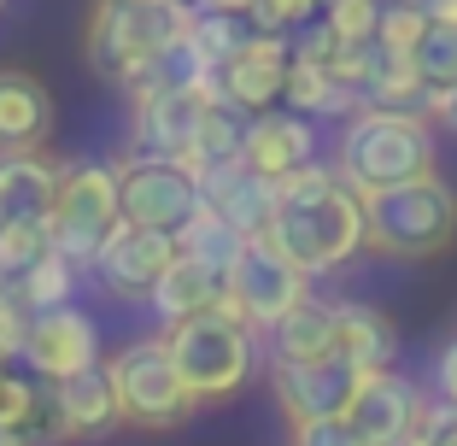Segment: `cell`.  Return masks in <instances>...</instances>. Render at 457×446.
Listing matches in <instances>:
<instances>
[{"mask_svg": "<svg viewBox=\"0 0 457 446\" xmlns=\"http://www.w3.org/2000/svg\"><path fill=\"white\" fill-rule=\"evenodd\" d=\"M264 241L294 258L311 282L340 276L363 258V194H352L328 159L305 164L287 182H276V217Z\"/></svg>", "mask_w": 457, "mask_h": 446, "instance_id": "6da1fadb", "label": "cell"}, {"mask_svg": "<svg viewBox=\"0 0 457 446\" xmlns=\"http://www.w3.org/2000/svg\"><path fill=\"white\" fill-rule=\"evenodd\" d=\"M335 176L352 194H381L399 182L440 171V130L422 112H387V106H358L352 118H340L335 153H328Z\"/></svg>", "mask_w": 457, "mask_h": 446, "instance_id": "7a4b0ae2", "label": "cell"}, {"mask_svg": "<svg viewBox=\"0 0 457 446\" xmlns=\"http://www.w3.org/2000/svg\"><path fill=\"white\" fill-rule=\"evenodd\" d=\"M452 241H457V189L440 171L363 200V253L417 265V258H440Z\"/></svg>", "mask_w": 457, "mask_h": 446, "instance_id": "3957f363", "label": "cell"}, {"mask_svg": "<svg viewBox=\"0 0 457 446\" xmlns=\"http://www.w3.org/2000/svg\"><path fill=\"white\" fill-rule=\"evenodd\" d=\"M106 382H112V400H118V423L123 429H182L194 423L200 400L188 393L182 370L170 358V341L159 335H129L123 347L106 352Z\"/></svg>", "mask_w": 457, "mask_h": 446, "instance_id": "277c9868", "label": "cell"}, {"mask_svg": "<svg viewBox=\"0 0 457 446\" xmlns=\"http://www.w3.org/2000/svg\"><path fill=\"white\" fill-rule=\"evenodd\" d=\"M164 341H170V358L182 370V382H188V393L200 400V411L235 400L264 365V335L223 317V311H205V317L164 329Z\"/></svg>", "mask_w": 457, "mask_h": 446, "instance_id": "5b68a950", "label": "cell"}, {"mask_svg": "<svg viewBox=\"0 0 457 446\" xmlns=\"http://www.w3.org/2000/svg\"><path fill=\"white\" fill-rule=\"evenodd\" d=\"M194 6L188 0H170V6H123V0H95L88 6V29H82V47H88V65L106 82L135 77L141 65L176 54L188 41Z\"/></svg>", "mask_w": 457, "mask_h": 446, "instance_id": "8992f818", "label": "cell"}, {"mask_svg": "<svg viewBox=\"0 0 457 446\" xmlns=\"http://www.w3.org/2000/svg\"><path fill=\"white\" fill-rule=\"evenodd\" d=\"M123 223V200H118V164L112 159H65L59 176V200L47 212V235L71 265H95L100 241Z\"/></svg>", "mask_w": 457, "mask_h": 446, "instance_id": "52a82bcc", "label": "cell"}, {"mask_svg": "<svg viewBox=\"0 0 457 446\" xmlns=\"http://www.w3.org/2000/svg\"><path fill=\"white\" fill-rule=\"evenodd\" d=\"M311 294H317V282H311L287 253H276V247L258 235V241L241 247V258H235V271H228V288H223V299H217V311L235 317V324H246V329H258V335H270V329L282 324L294 306H305Z\"/></svg>", "mask_w": 457, "mask_h": 446, "instance_id": "ba28073f", "label": "cell"}, {"mask_svg": "<svg viewBox=\"0 0 457 446\" xmlns=\"http://www.w3.org/2000/svg\"><path fill=\"white\" fill-rule=\"evenodd\" d=\"M18 365L54 388V382H71L82 370H100L106 365V347H100V317L88 306H54V311H36L29 317V341H24V358Z\"/></svg>", "mask_w": 457, "mask_h": 446, "instance_id": "9c48e42d", "label": "cell"}, {"mask_svg": "<svg viewBox=\"0 0 457 446\" xmlns=\"http://www.w3.org/2000/svg\"><path fill=\"white\" fill-rule=\"evenodd\" d=\"M118 200L123 217L141 223V230H164L176 235L200 212V182H194L182 164L170 159H153V153H118Z\"/></svg>", "mask_w": 457, "mask_h": 446, "instance_id": "30bf717a", "label": "cell"}, {"mask_svg": "<svg viewBox=\"0 0 457 446\" xmlns=\"http://www.w3.org/2000/svg\"><path fill=\"white\" fill-rule=\"evenodd\" d=\"M170 258H176V235L141 230V223L123 217L118 230L100 241L88 276H95V288L112 299V306H147V294L159 288V276L170 271Z\"/></svg>", "mask_w": 457, "mask_h": 446, "instance_id": "8fae6325", "label": "cell"}, {"mask_svg": "<svg viewBox=\"0 0 457 446\" xmlns=\"http://www.w3.org/2000/svg\"><path fill=\"white\" fill-rule=\"evenodd\" d=\"M422 406H428V393L411 376L370 370V376H358V393H352V406L340 423L358 434V446H404L422 423Z\"/></svg>", "mask_w": 457, "mask_h": 446, "instance_id": "7c38bea8", "label": "cell"}, {"mask_svg": "<svg viewBox=\"0 0 457 446\" xmlns=\"http://www.w3.org/2000/svg\"><path fill=\"white\" fill-rule=\"evenodd\" d=\"M323 159V130H317V118H305V112H258V118H246V136H241V164L253 176H264V182H287L294 171H305V164Z\"/></svg>", "mask_w": 457, "mask_h": 446, "instance_id": "4fadbf2b", "label": "cell"}, {"mask_svg": "<svg viewBox=\"0 0 457 446\" xmlns=\"http://www.w3.org/2000/svg\"><path fill=\"white\" fill-rule=\"evenodd\" d=\"M270 393H276V411L287 417V429H299V423H328V417H346L352 393H358V370H352L346 358L270 365Z\"/></svg>", "mask_w": 457, "mask_h": 446, "instance_id": "5bb4252c", "label": "cell"}, {"mask_svg": "<svg viewBox=\"0 0 457 446\" xmlns=\"http://www.w3.org/2000/svg\"><path fill=\"white\" fill-rule=\"evenodd\" d=\"M287 65H294V36H276V29H246L241 54L223 65V100L241 118L282 106L287 88Z\"/></svg>", "mask_w": 457, "mask_h": 446, "instance_id": "9a60e30c", "label": "cell"}, {"mask_svg": "<svg viewBox=\"0 0 457 446\" xmlns=\"http://www.w3.org/2000/svg\"><path fill=\"white\" fill-rule=\"evenodd\" d=\"M200 112H212L188 82H176L164 95L129 106V153H153V159H182L194 147V130H200Z\"/></svg>", "mask_w": 457, "mask_h": 446, "instance_id": "2e32d148", "label": "cell"}, {"mask_svg": "<svg viewBox=\"0 0 457 446\" xmlns=\"http://www.w3.org/2000/svg\"><path fill=\"white\" fill-rule=\"evenodd\" d=\"M200 200L212 206L241 241H258V235H270V217H276V182L253 176L241 159H228V164H212V171L200 176Z\"/></svg>", "mask_w": 457, "mask_h": 446, "instance_id": "e0dca14e", "label": "cell"}, {"mask_svg": "<svg viewBox=\"0 0 457 446\" xmlns=\"http://www.w3.org/2000/svg\"><path fill=\"white\" fill-rule=\"evenodd\" d=\"M106 429H123L106 365L47 388V441H95V434H106Z\"/></svg>", "mask_w": 457, "mask_h": 446, "instance_id": "ac0fdd59", "label": "cell"}, {"mask_svg": "<svg viewBox=\"0 0 457 446\" xmlns=\"http://www.w3.org/2000/svg\"><path fill=\"white\" fill-rule=\"evenodd\" d=\"M54 136V95L24 65H0V159L6 153H41Z\"/></svg>", "mask_w": 457, "mask_h": 446, "instance_id": "d6986e66", "label": "cell"}, {"mask_svg": "<svg viewBox=\"0 0 457 446\" xmlns=\"http://www.w3.org/2000/svg\"><path fill=\"white\" fill-rule=\"evenodd\" d=\"M59 176H65V159H47V147L6 153L0 159V223H47L59 200Z\"/></svg>", "mask_w": 457, "mask_h": 446, "instance_id": "ffe728a7", "label": "cell"}, {"mask_svg": "<svg viewBox=\"0 0 457 446\" xmlns=\"http://www.w3.org/2000/svg\"><path fill=\"white\" fill-rule=\"evenodd\" d=\"M335 352L358 376L399 365V324L370 299H335Z\"/></svg>", "mask_w": 457, "mask_h": 446, "instance_id": "44dd1931", "label": "cell"}, {"mask_svg": "<svg viewBox=\"0 0 457 446\" xmlns=\"http://www.w3.org/2000/svg\"><path fill=\"white\" fill-rule=\"evenodd\" d=\"M223 288H228L223 271H212V265H200V258H188V253H176L170 271L159 276V288L147 294V311H153V324H159V329H176V324H188V317L217 311Z\"/></svg>", "mask_w": 457, "mask_h": 446, "instance_id": "7402d4cb", "label": "cell"}, {"mask_svg": "<svg viewBox=\"0 0 457 446\" xmlns=\"http://www.w3.org/2000/svg\"><path fill=\"white\" fill-rule=\"evenodd\" d=\"M264 358L270 365H323V358H340L335 352V299L311 294L305 306H294L264 335Z\"/></svg>", "mask_w": 457, "mask_h": 446, "instance_id": "603a6c76", "label": "cell"}, {"mask_svg": "<svg viewBox=\"0 0 457 446\" xmlns=\"http://www.w3.org/2000/svg\"><path fill=\"white\" fill-rule=\"evenodd\" d=\"M282 106L287 112H305V118H352L358 112V95L352 88H340L335 82V71L328 65H317V59H299L294 54V65H287V88H282Z\"/></svg>", "mask_w": 457, "mask_h": 446, "instance_id": "cb8c5ba5", "label": "cell"}, {"mask_svg": "<svg viewBox=\"0 0 457 446\" xmlns=\"http://www.w3.org/2000/svg\"><path fill=\"white\" fill-rule=\"evenodd\" d=\"M77 282H82V265H71L59 247H47V253L12 282V294L24 299L29 311H54V306H71V299H77Z\"/></svg>", "mask_w": 457, "mask_h": 446, "instance_id": "d4e9b609", "label": "cell"}, {"mask_svg": "<svg viewBox=\"0 0 457 446\" xmlns=\"http://www.w3.org/2000/svg\"><path fill=\"white\" fill-rule=\"evenodd\" d=\"M241 235L228 230L223 217L212 212V206L200 200V212L188 217V223H182V230H176V253H188V258H200V265H212V271H235V258H241Z\"/></svg>", "mask_w": 457, "mask_h": 446, "instance_id": "484cf974", "label": "cell"}, {"mask_svg": "<svg viewBox=\"0 0 457 446\" xmlns=\"http://www.w3.org/2000/svg\"><path fill=\"white\" fill-rule=\"evenodd\" d=\"M246 18H217V13H194L188 24V41H182V54H188V65L200 71H223L228 59L241 54V41H246Z\"/></svg>", "mask_w": 457, "mask_h": 446, "instance_id": "4316f807", "label": "cell"}, {"mask_svg": "<svg viewBox=\"0 0 457 446\" xmlns=\"http://www.w3.org/2000/svg\"><path fill=\"white\" fill-rule=\"evenodd\" d=\"M422 100H428V82H422L417 59H404V54H381L376 77H370V88H363V106L422 112Z\"/></svg>", "mask_w": 457, "mask_h": 446, "instance_id": "83f0119b", "label": "cell"}, {"mask_svg": "<svg viewBox=\"0 0 457 446\" xmlns=\"http://www.w3.org/2000/svg\"><path fill=\"white\" fill-rule=\"evenodd\" d=\"M0 429L47 441V388L36 376H12V370L0 376Z\"/></svg>", "mask_w": 457, "mask_h": 446, "instance_id": "f1b7e54d", "label": "cell"}, {"mask_svg": "<svg viewBox=\"0 0 457 446\" xmlns=\"http://www.w3.org/2000/svg\"><path fill=\"white\" fill-rule=\"evenodd\" d=\"M47 247H54L47 223H0V276L18 282V276H24Z\"/></svg>", "mask_w": 457, "mask_h": 446, "instance_id": "f546056e", "label": "cell"}, {"mask_svg": "<svg viewBox=\"0 0 457 446\" xmlns=\"http://www.w3.org/2000/svg\"><path fill=\"white\" fill-rule=\"evenodd\" d=\"M411 59H417V71H422L428 88H457V29L428 24V36H422V47Z\"/></svg>", "mask_w": 457, "mask_h": 446, "instance_id": "4dcf8cb0", "label": "cell"}, {"mask_svg": "<svg viewBox=\"0 0 457 446\" xmlns=\"http://www.w3.org/2000/svg\"><path fill=\"white\" fill-rule=\"evenodd\" d=\"M422 36H428V13L422 6H381V24H376V47L381 54H417Z\"/></svg>", "mask_w": 457, "mask_h": 446, "instance_id": "1f68e13d", "label": "cell"}, {"mask_svg": "<svg viewBox=\"0 0 457 446\" xmlns=\"http://www.w3.org/2000/svg\"><path fill=\"white\" fill-rule=\"evenodd\" d=\"M323 24L335 41H376V24H381V0H328L323 6Z\"/></svg>", "mask_w": 457, "mask_h": 446, "instance_id": "d6a6232c", "label": "cell"}, {"mask_svg": "<svg viewBox=\"0 0 457 446\" xmlns=\"http://www.w3.org/2000/svg\"><path fill=\"white\" fill-rule=\"evenodd\" d=\"M323 6H328V0H258L246 24H253V29H276V36H299L305 24L323 18Z\"/></svg>", "mask_w": 457, "mask_h": 446, "instance_id": "836d02e7", "label": "cell"}, {"mask_svg": "<svg viewBox=\"0 0 457 446\" xmlns=\"http://www.w3.org/2000/svg\"><path fill=\"white\" fill-rule=\"evenodd\" d=\"M29 317H36V311H29L12 288H0V365H18V358H24Z\"/></svg>", "mask_w": 457, "mask_h": 446, "instance_id": "e575fe53", "label": "cell"}, {"mask_svg": "<svg viewBox=\"0 0 457 446\" xmlns=\"http://www.w3.org/2000/svg\"><path fill=\"white\" fill-rule=\"evenodd\" d=\"M428 376H434V400L457 411V335L434 352V370H428Z\"/></svg>", "mask_w": 457, "mask_h": 446, "instance_id": "d590c367", "label": "cell"}, {"mask_svg": "<svg viewBox=\"0 0 457 446\" xmlns=\"http://www.w3.org/2000/svg\"><path fill=\"white\" fill-rule=\"evenodd\" d=\"M294 446H358V434H352L340 417H328V423H299Z\"/></svg>", "mask_w": 457, "mask_h": 446, "instance_id": "8d00e7d4", "label": "cell"}, {"mask_svg": "<svg viewBox=\"0 0 457 446\" xmlns=\"http://www.w3.org/2000/svg\"><path fill=\"white\" fill-rule=\"evenodd\" d=\"M422 118L457 141V88H428V100H422Z\"/></svg>", "mask_w": 457, "mask_h": 446, "instance_id": "74e56055", "label": "cell"}, {"mask_svg": "<svg viewBox=\"0 0 457 446\" xmlns=\"http://www.w3.org/2000/svg\"><path fill=\"white\" fill-rule=\"evenodd\" d=\"M194 13H217V18H253L258 0H188Z\"/></svg>", "mask_w": 457, "mask_h": 446, "instance_id": "f35d334b", "label": "cell"}, {"mask_svg": "<svg viewBox=\"0 0 457 446\" xmlns=\"http://www.w3.org/2000/svg\"><path fill=\"white\" fill-rule=\"evenodd\" d=\"M422 13H428V24H445V29H457V0H428Z\"/></svg>", "mask_w": 457, "mask_h": 446, "instance_id": "ab89813d", "label": "cell"}, {"mask_svg": "<svg viewBox=\"0 0 457 446\" xmlns=\"http://www.w3.org/2000/svg\"><path fill=\"white\" fill-rule=\"evenodd\" d=\"M0 446H47V441H41V434H6L0 429Z\"/></svg>", "mask_w": 457, "mask_h": 446, "instance_id": "60d3db41", "label": "cell"}, {"mask_svg": "<svg viewBox=\"0 0 457 446\" xmlns=\"http://www.w3.org/2000/svg\"><path fill=\"white\" fill-rule=\"evenodd\" d=\"M404 446H440V441H434L428 429H417V434H411V441H404Z\"/></svg>", "mask_w": 457, "mask_h": 446, "instance_id": "b9f144b4", "label": "cell"}, {"mask_svg": "<svg viewBox=\"0 0 457 446\" xmlns=\"http://www.w3.org/2000/svg\"><path fill=\"white\" fill-rule=\"evenodd\" d=\"M123 6H170V0H123Z\"/></svg>", "mask_w": 457, "mask_h": 446, "instance_id": "7bdbcfd3", "label": "cell"}, {"mask_svg": "<svg viewBox=\"0 0 457 446\" xmlns=\"http://www.w3.org/2000/svg\"><path fill=\"white\" fill-rule=\"evenodd\" d=\"M381 6H428V0H381Z\"/></svg>", "mask_w": 457, "mask_h": 446, "instance_id": "ee69618b", "label": "cell"}, {"mask_svg": "<svg viewBox=\"0 0 457 446\" xmlns=\"http://www.w3.org/2000/svg\"><path fill=\"white\" fill-rule=\"evenodd\" d=\"M0 6H6V0H0Z\"/></svg>", "mask_w": 457, "mask_h": 446, "instance_id": "f6af8a7d", "label": "cell"}]
</instances>
